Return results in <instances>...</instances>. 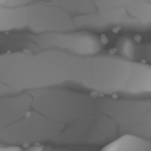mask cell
I'll return each instance as SVG.
<instances>
[{"instance_id": "5b68a950", "label": "cell", "mask_w": 151, "mask_h": 151, "mask_svg": "<svg viewBox=\"0 0 151 151\" xmlns=\"http://www.w3.org/2000/svg\"><path fill=\"white\" fill-rule=\"evenodd\" d=\"M44 146L42 145H35L28 146L23 151H42Z\"/></svg>"}, {"instance_id": "7a4b0ae2", "label": "cell", "mask_w": 151, "mask_h": 151, "mask_svg": "<svg viewBox=\"0 0 151 151\" xmlns=\"http://www.w3.org/2000/svg\"><path fill=\"white\" fill-rule=\"evenodd\" d=\"M115 48L118 56L129 61L146 64L150 59V45L139 42L130 36L119 38Z\"/></svg>"}, {"instance_id": "277c9868", "label": "cell", "mask_w": 151, "mask_h": 151, "mask_svg": "<svg viewBox=\"0 0 151 151\" xmlns=\"http://www.w3.org/2000/svg\"><path fill=\"white\" fill-rule=\"evenodd\" d=\"M33 0H0V5L7 7H17L24 5Z\"/></svg>"}, {"instance_id": "3957f363", "label": "cell", "mask_w": 151, "mask_h": 151, "mask_svg": "<svg viewBox=\"0 0 151 151\" xmlns=\"http://www.w3.org/2000/svg\"><path fill=\"white\" fill-rule=\"evenodd\" d=\"M100 151H151V143L144 137L126 134L112 139Z\"/></svg>"}, {"instance_id": "8992f818", "label": "cell", "mask_w": 151, "mask_h": 151, "mask_svg": "<svg viewBox=\"0 0 151 151\" xmlns=\"http://www.w3.org/2000/svg\"><path fill=\"white\" fill-rule=\"evenodd\" d=\"M42 151H70L62 148H55L51 146H44Z\"/></svg>"}, {"instance_id": "6da1fadb", "label": "cell", "mask_w": 151, "mask_h": 151, "mask_svg": "<svg viewBox=\"0 0 151 151\" xmlns=\"http://www.w3.org/2000/svg\"><path fill=\"white\" fill-rule=\"evenodd\" d=\"M72 32L150 31L151 0H58Z\"/></svg>"}]
</instances>
